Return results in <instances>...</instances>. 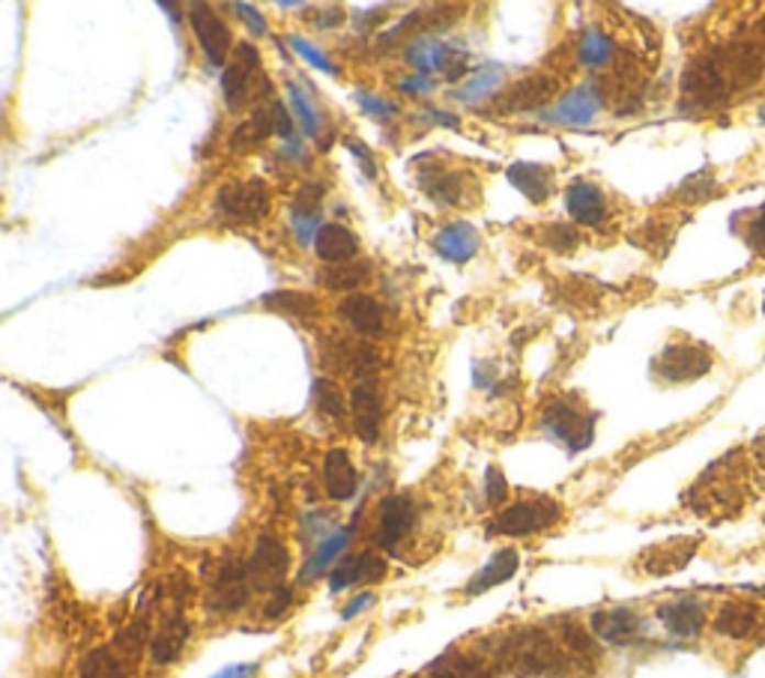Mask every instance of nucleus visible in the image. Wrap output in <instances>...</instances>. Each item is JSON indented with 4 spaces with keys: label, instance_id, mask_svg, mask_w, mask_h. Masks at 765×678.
Wrapping results in <instances>:
<instances>
[{
    "label": "nucleus",
    "instance_id": "obj_22",
    "mask_svg": "<svg viewBox=\"0 0 765 678\" xmlns=\"http://www.w3.org/2000/svg\"><path fill=\"white\" fill-rule=\"evenodd\" d=\"M598 105H601V96L592 85L574 87L572 93L563 96V102L553 108L551 114H544L547 123H563V126H586L592 123V118L598 114Z\"/></svg>",
    "mask_w": 765,
    "mask_h": 678
},
{
    "label": "nucleus",
    "instance_id": "obj_46",
    "mask_svg": "<svg viewBox=\"0 0 765 678\" xmlns=\"http://www.w3.org/2000/svg\"><path fill=\"white\" fill-rule=\"evenodd\" d=\"M356 102H359L368 114H374V118H392V111H395L389 102H382V99H377V96L372 93H356Z\"/></svg>",
    "mask_w": 765,
    "mask_h": 678
},
{
    "label": "nucleus",
    "instance_id": "obj_10",
    "mask_svg": "<svg viewBox=\"0 0 765 678\" xmlns=\"http://www.w3.org/2000/svg\"><path fill=\"white\" fill-rule=\"evenodd\" d=\"M415 520H419V509H415L413 497H407V493L386 497L380 502V514H377V544L382 551L398 553L407 535L415 530Z\"/></svg>",
    "mask_w": 765,
    "mask_h": 678
},
{
    "label": "nucleus",
    "instance_id": "obj_28",
    "mask_svg": "<svg viewBox=\"0 0 765 678\" xmlns=\"http://www.w3.org/2000/svg\"><path fill=\"white\" fill-rule=\"evenodd\" d=\"M186 643H189V622L182 615H170L149 640V660L159 664V667L174 664L182 655Z\"/></svg>",
    "mask_w": 765,
    "mask_h": 678
},
{
    "label": "nucleus",
    "instance_id": "obj_3",
    "mask_svg": "<svg viewBox=\"0 0 765 678\" xmlns=\"http://www.w3.org/2000/svg\"><path fill=\"white\" fill-rule=\"evenodd\" d=\"M559 520H563V505L553 497L535 493V497L518 499V502H511L509 509H502L490 523V532L494 535H509V538H523V535L551 530Z\"/></svg>",
    "mask_w": 765,
    "mask_h": 678
},
{
    "label": "nucleus",
    "instance_id": "obj_39",
    "mask_svg": "<svg viewBox=\"0 0 765 678\" xmlns=\"http://www.w3.org/2000/svg\"><path fill=\"white\" fill-rule=\"evenodd\" d=\"M287 93H290V105H293V111H297V118L299 123H302V129H306V135L314 138L320 129V118H318V111H314V105L309 102V96L299 90V85H287Z\"/></svg>",
    "mask_w": 765,
    "mask_h": 678
},
{
    "label": "nucleus",
    "instance_id": "obj_2",
    "mask_svg": "<svg viewBox=\"0 0 765 678\" xmlns=\"http://www.w3.org/2000/svg\"><path fill=\"white\" fill-rule=\"evenodd\" d=\"M502 657L521 678H568L577 667L574 657L539 627H523L506 636Z\"/></svg>",
    "mask_w": 765,
    "mask_h": 678
},
{
    "label": "nucleus",
    "instance_id": "obj_13",
    "mask_svg": "<svg viewBox=\"0 0 765 678\" xmlns=\"http://www.w3.org/2000/svg\"><path fill=\"white\" fill-rule=\"evenodd\" d=\"M712 57L721 66L723 78L730 90H742V87H751L754 81H760V75L765 69V57L763 52L756 48L754 43H730L712 52Z\"/></svg>",
    "mask_w": 765,
    "mask_h": 678
},
{
    "label": "nucleus",
    "instance_id": "obj_42",
    "mask_svg": "<svg viewBox=\"0 0 765 678\" xmlns=\"http://www.w3.org/2000/svg\"><path fill=\"white\" fill-rule=\"evenodd\" d=\"M290 45H293V52H297L299 57H306V60H309V64L314 66V69H320V73H326V75L339 73V66H332L330 57L320 52L318 45L306 43L302 36H290Z\"/></svg>",
    "mask_w": 765,
    "mask_h": 678
},
{
    "label": "nucleus",
    "instance_id": "obj_11",
    "mask_svg": "<svg viewBox=\"0 0 765 678\" xmlns=\"http://www.w3.org/2000/svg\"><path fill=\"white\" fill-rule=\"evenodd\" d=\"M255 592V586L248 580V568L245 562L224 559L219 568H215L213 592H210V610L215 613H236L248 604V594Z\"/></svg>",
    "mask_w": 765,
    "mask_h": 678
},
{
    "label": "nucleus",
    "instance_id": "obj_24",
    "mask_svg": "<svg viewBox=\"0 0 765 678\" xmlns=\"http://www.w3.org/2000/svg\"><path fill=\"white\" fill-rule=\"evenodd\" d=\"M556 93V78L551 75H532L521 85H514L506 96H500L502 114H518V111H535L547 105Z\"/></svg>",
    "mask_w": 765,
    "mask_h": 678
},
{
    "label": "nucleus",
    "instance_id": "obj_8",
    "mask_svg": "<svg viewBox=\"0 0 765 678\" xmlns=\"http://www.w3.org/2000/svg\"><path fill=\"white\" fill-rule=\"evenodd\" d=\"M681 96L694 108H714L730 96V85H727L721 66H718L712 54L697 57V60L688 64L685 75H681Z\"/></svg>",
    "mask_w": 765,
    "mask_h": 678
},
{
    "label": "nucleus",
    "instance_id": "obj_33",
    "mask_svg": "<svg viewBox=\"0 0 765 678\" xmlns=\"http://www.w3.org/2000/svg\"><path fill=\"white\" fill-rule=\"evenodd\" d=\"M502 81V73L497 69V66H485V69H478L469 81H464L461 87H455L452 90V96H455L457 102H467V105H476V102H481V99H488L490 93H497V87H500Z\"/></svg>",
    "mask_w": 765,
    "mask_h": 678
},
{
    "label": "nucleus",
    "instance_id": "obj_16",
    "mask_svg": "<svg viewBox=\"0 0 765 678\" xmlns=\"http://www.w3.org/2000/svg\"><path fill=\"white\" fill-rule=\"evenodd\" d=\"M658 619L661 625L667 627L673 636H679V640H697L706 631V622H709L706 604H702L700 598H691V594L673 598L667 604H661Z\"/></svg>",
    "mask_w": 765,
    "mask_h": 678
},
{
    "label": "nucleus",
    "instance_id": "obj_4",
    "mask_svg": "<svg viewBox=\"0 0 765 678\" xmlns=\"http://www.w3.org/2000/svg\"><path fill=\"white\" fill-rule=\"evenodd\" d=\"M544 434L553 436L556 443H563L568 452H584L592 445L596 434V415L584 413L580 407L568 401H553L542 415Z\"/></svg>",
    "mask_w": 765,
    "mask_h": 678
},
{
    "label": "nucleus",
    "instance_id": "obj_9",
    "mask_svg": "<svg viewBox=\"0 0 765 678\" xmlns=\"http://www.w3.org/2000/svg\"><path fill=\"white\" fill-rule=\"evenodd\" d=\"M765 625L763 607L751 598H730L723 601L712 615V631L730 643H747L754 640Z\"/></svg>",
    "mask_w": 765,
    "mask_h": 678
},
{
    "label": "nucleus",
    "instance_id": "obj_45",
    "mask_svg": "<svg viewBox=\"0 0 765 678\" xmlns=\"http://www.w3.org/2000/svg\"><path fill=\"white\" fill-rule=\"evenodd\" d=\"M747 245L754 248L756 255L765 257V203L760 207V212L754 215V222L747 227Z\"/></svg>",
    "mask_w": 765,
    "mask_h": 678
},
{
    "label": "nucleus",
    "instance_id": "obj_47",
    "mask_svg": "<svg viewBox=\"0 0 765 678\" xmlns=\"http://www.w3.org/2000/svg\"><path fill=\"white\" fill-rule=\"evenodd\" d=\"M234 10L240 12V19H243V22L248 24V27H252V33H257V36H264L266 22H264V15H257L255 7H248V3H236Z\"/></svg>",
    "mask_w": 765,
    "mask_h": 678
},
{
    "label": "nucleus",
    "instance_id": "obj_44",
    "mask_svg": "<svg viewBox=\"0 0 765 678\" xmlns=\"http://www.w3.org/2000/svg\"><path fill=\"white\" fill-rule=\"evenodd\" d=\"M290 601H293L290 586H281V589H276V592L269 594V601H266V607H264V615L266 619H278V615H285L287 607H290Z\"/></svg>",
    "mask_w": 765,
    "mask_h": 678
},
{
    "label": "nucleus",
    "instance_id": "obj_34",
    "mask_svg": "<svg viewBox=\"0 0 765 678\" xmlns=\"http://www.w3.org/2000/svg\"><path fill=\"white\" fill-rule=\"evenodd\" d=\"M613 40L607 36V33H601L598 27H589V31L580 36V45H577V57H580V64L589 66V69H601V66H607L610 60H613Z\"/></svg>",
    "mask_w": 765,
    "mask_h": 678
},
{
    "label": "nucleus",
    "instance_id": "obj_35",
    "mask_svg": "<svg viewBox=\"0 0 765 678\" xmlns=\"http://www.w3.org/2000/svg\"><path fill=\"white\" fill-rule=\"evenodd\" d=\"M78 678H126V664L111 648H93L81 660Z\"/></svg>",
    "mask_w": 765,
    "mask_h": 678
},
{
    "label": "nucleus",
    "instance_id": "obj_15",
    "mask_svg": "<svg viewBox=\"0 0 765 678\" xmlns=\"http://www.w3.org/2000/svg\"><path fill=\"white\" fill-rule=\"evenodd\" d=\"M191 31L198 36V45L203 48V54L210 57V64L224 66L228 60V52L234 45V36H231V27L215 15L207 3H195L189 10Z\"/></svg>",
    "mask_w": 765,
    "mask_h": 678
},
{
    "label": "nucleus",
    "instance_id": "obj_26",
    "mask_svg": "<svg viewBox=\"0 0 765 678\" xmlns=\"http://www.w3.org/2000/svg\"><path fill=\"white\" fill-rule=\"evenodd\" d=\"M323 485H326V493L335 502H347V499H353L356 488H359L356 467H353L351 455L344 448H332L323 457Z\"/></svg>",
    "mask_w": 765,
    "mask_h": 678
},
{
    "label": "nucleus",
    "instance_id": "obj_49",
    "mask_svg": "<svg viewBox=\"0 0 765 678\" xmlns=\"http://www.w3.org/2000/svg\"><path fill=\"white\" fill-rule=\"evenodd\" d=\"M401 90L404 93H428V90H434V81L428 75H413V78L401 81Z\"/></svg>",
    "mask_w": 765,
    "mask_h": 678
},
{
    "label": "nucleus",
    "instance_id": "obj_23",
    "mask_svg": "<svg viewBox=\"0 0 765 678\" xmlns=\"http://www.w3.org/2000/svg\"><path fill=\"white\" fill-rule=\"evenodd\" d=\"M314 252L330 266L353 264L359 257V240L344 224H323L314 234Z\"/></svg>",
    "mask_w": 765,
    "mask_h": 678
},
{
    "label": "nucleus",
    "instance_id": "obj_7",
    "mask_svg": "<svg viewBox=\"0 0 765 678\" xmlns=\"http://www.w3.org/2000/svg\"><path fill=\"white\" fill-rule=\"evenodd\" d=\"M245 568H248V580L255 589L273 594L285 586L287 571H290V551L276 535H260L255 541L252 556L245 559Z\"/></svg>",
    "mask_w": 765,
    "mask_h": 678
},
{
    "label": "nucleus",
    "instance_id": "obj_25",
    "mask_svg": "<svg viewBox=\"0 0 765 678\" xmlns=\"http://www.w3.org/2000/svg\"><path fill=\"white\" fill-rule=\"evenodd\" d=\"M257 64H260V57H257L255 45L243 43L240 45V52H236L234 64L224 69L222 93L231 111H236V108L243 105L245 93H248V81H252V73L257 69Z\"/></svg>",
    "mask_w": 765,
    "mask_h": 678
},
{
    "label": "nucleus",
    "instance_id": "obj_6",
    "mask_svg": "<svg viewBox=\"0 0 765 678\" xmlns=\"http://www.w3.org/2000/svg\"><path fill=\"white\" fill-rule=\"evenodd\" d=\"M652 371L664 382L700 380V377L712 371V353H709V347L694 344V341H676V344H667L661 351Z\"/></svg>",
    "mask_w": 765,
    "mask_h": 678
},
{
    "label": "nucleus",
    "instance_id": "obj_32",
    "mask_svg": "<svg viewBox=\"0 0 765 678\" xmlns=\"http://www.w3.org/2000/svg\"><path fill=\"white\" fill-rule=\"evenodd\" d=\"M269 135H276V129H273V111L257 108L252 118H245L243 123L231 132V149L260 147Z\"/></svg>",
    "mask_w": 765,
    "mask_h": 678
},
{
    "label": "nucleus",
    "instance_id": "obj_20",
    "mask_svg": "<svg viewBox=\"0 0 765 678\" xmlns=\"http://www.w3.org/2000/svg\"><path fill=\"white\" fill-rule=\"evenodd\" d=\"M592 634L613 646H628L643 634V619L628 607H613V610H598L592 613Z\"/></svg>",
    "mask_w": 765,
    "mask_h": 678
},
{
    "label": "nucleus",
    "instance_id": "obj_14",
    "mask_svg": "<svg viewBox=\"0 0 765 678\" xmlns=\"http://www.w3.org/2000/svg\"><path fill=\"white\" fill-rule=\"evenodd\" d=\"M700 551V538H669L661 544H652L640 553L637 568L648 577H667V574L681 571L688 562Z\"/></svg>",
    "mask_w": 765,
    "mask_h": 678
},
{
    "label": "nucleus",
    "instance_id": "obj_52",
    "mask_svg": "<svg viewBox=\"0 0 765 678\" xmlns=\"http://www.w3.org/2000/svg\"><path fill=\"white\" fill-rule=\"evenodd\" d=\"M760 118H763V120H765V105H763V114H760Z\"/></svg>",
    "mask_w": 765,
    "mask_h": 678
},
{
    "label": "nucleus",
    "instance_id": "obj_19",
    "mask_svg": "<svg viewBox=\"0 0 765 678\" xmlns=\"http://www.w3.org/2000/svg\"><path fill=\"white\" fill-rule=\"evenodd\" d=\"M565 210L577 224L598 227L607 219V198L596 182L577 180L565 189Z\"/></svg>",
    "mask_w": 765,
    "mask_h": 678
},
{
    "label": "nucleus",
    "instance_id": "obj_18",
    "mask_svg": "<svg viewBox=\"0 0 765 678\" xmlns=\"http://www.w3.org/2000/svg\"><path fill=\"white\" fill-rule=\"evenodd\" d=\"M386 577V559L377 556V553L365 551L356 553V556H347L335 565V571L330 574V586L332 592H341L347 586H365V583H377Z\"/></svg>",
    "mask_w": 765,
    "mask_h": 678
},
{
    "label": "nucleus",
    "instance_id": "obj_27",
    "mask_svg": "<svg viewBox=\"0 0 765 678\" xmlns=\"http://www.w3.org/2000/svg\"><path fill=\"white\" fill-rule=\"evenodd\" d=\"M478 245H481V240H478L476 227L467 222L446 224V227L434 236L436 255H443L446 260H452V264H467V260H473V257L478 255Z\"/></svg>",
    "mask_w": 765,
    "mask_h": 678
},
{
    "label": "nucleus",
    "instance_id": "obj_31",
    "mask_svg": "<svg viewBox=\"0 0 765 678\" xmlns=\"http://www.w3.org/2000/svg\"><path fill=\"white\" fill-rule=\"evenodd\" d=\"M563 646L565 652L574 657V664L584 669H592L601 657V648H598V636L586 627L574 625V622H565L563 625Z\"/></svg>",
    "mask_w": 765,
    "mask_h": 678
},
{
    "label": "nucleus",
    "instance_id": "obj_43",
    "mask_svg": "<svg viewBox=\"0 0 765 678\" xmlns=\"http://www.w3.org/2000/svg\"><path fill=\"white\" fill-rule=\"evenodd\" d=\"M485 497H488V505H502L506 497H509V481L502 476V469L490 467L485 473Z\"/></svg>",
    "mask_w": 765,
    "mask_h": 678
},
{
    "label": "nucleus",
    "instance_id": "obj_50",
    "mask_svg": "<svg viewBox=\"0 0 765 678\" xmlns=\"http://www.w3.org/2000/svg\"><path fill=\"white\" fill-rule=\"evenodd\" d=\"M372 601H374L372 592H365V594H359V598H353L351 607L344 610V619H353V615H356V613H362L365 607H372Z\"/></svg>",
    "mask_w": 765,
    "mask_h": 678
},
{
    "label": "nucleus",
    "instance_id": "obj_41",
    "mask_svg": "<svg viewBox=\"0 0 765 678\" xmlns=\"http://www.w3.org/2000/svg\"><path fill=\"white\" fill-rule=\"evenodd\" d=\"M714 191H718V182H714L712 174H700V177H691L688 182H681L679 198L685 203H700L706 198H712Z\"/></svg>",
    "mask_w": 765,
    "mask_h": 678
},
{
    "label": "nucleus",
    "instance_id": "obj_51",
    "mask_svg": "<svg viewBox=\"0 0 765 678\" xmlns=\"http://www.w3.org/2000/svg\"><path fill=\"white\" fill-rule=\"evenodd\" d=\"M428 118L434 120V123H443V126H452V129L461 126V120H457L455 114H443L440 108H431V114H428Z\"/></svg>",
    "mask_w": 765,
    "mask_h": 678
},
{
    "label": "nucleus",
    "instance_id": "obj_21",
    "mask_svg": "<svg viewBox=\"0 0 765 678\" xmlns=\"http://www.w3.org/2000/svg\"><path fill=\"white\" fill-rule=\"evenodd\" d=\"M415 180L422 186L428 198L443 207H455L464 198V182H461V174H455L446 165H436V162H419L415 168Z\"/></svg>",
    "mask_w": 765,
    "mask_h": 678
},
{
    "label": "nucleus",
    "instance_id": "obj_29",
    "mask_svg": "<svg viewBox=\"0 0 765 678\" xmlns=\"http://www.w3.org/2000/svg\"><path fill=\"white\" fill-rule=\"evenodd\" d=\"M509 182L532 203H544L553 191V170L535 162H514L509 168Z\"/></svg>",
    "mask_w": 765,
    "mask_h": 678
},
{
    "label": "nucleus",
    "instance_id": "obj_12",
    "mask_svg": "<svg viewBox=\"0 0 765 678\" xmlns=\"http://www.w3.org/2000/svg\"><path fill=\"white\" fill-rule=\"evenodd\" d=\"M351 415L353 431L365 445H374L380 440L382 427V394L380 382L374 377H365L351 389Z\"/></svg>",
    "mask_w": 765,
    "mask_h": 678
},
{
    "label": "nucleus",
    "instance_id": "obj_48",
    "mask_svg": "<svg viewBox=\"0 0 765 678\" xmlns=\"http://www.w3.org/2000/svg\"><path fill=\"white\" fill-rule=\"evenodd\" d=\"M347 149H351L353 156H356V162H359L362 170H365L368 177H377V165H374V156L368 153V147H365V144H359V141H347Z\"/></svg>",
    "mask_w": 765,
    "mask_h": 678
},
{
    "label": "nucleus",
    "instance_id": "obj_36",
    "mask_svg": "<svg viewBox=\"0 0 765 678\" xmlns=\"http://www.w3.org/2000/svg\"><path fill=\"white\" fill-rule=\"evenodd\" d=\"M266 308L273 311H281L287 318H309V314H318V299L309 297V293H297V290H281V293H269L264 299Z\"/></svg>",
    "mask_w": 765,
    "mask_h": 678
},
{
    "label": "nucleus",
    "instance_id": "obj_37",
    "mask_svg": "<svg viewBox=\"0 0 765 678\" xmlns=\"http://www.w3.org/2000/svg\"><path fill=\"white\" fill-rule=\"evenodd\" d=\"M368 273H372V266L353 260V264L344 266H330L320 278H323V285L330 287V290H356L362 281H368Z\"/></svg>",
    "mask_w": 765,
    "mask_h": 678
},
{
    "label": "nucleus",
    "instance_id": "obj_1",
    "mask_svg": "<svg viewBox=\"0 0 765 678\" xmlns=\"http://www.w3.org/2000/svg\"><path fill=\"white\" fill-rule=\"evenodd\" d=\"M744 476H747V464H744L742 452H733L712 464L688 493L694 511L714 520L735 518L747 502V478Z\"/></svg>",
    "mask_w": 765,
    "mask_h": 678
},
{
    "label": "nucleus",
    "instance_id": "obj_30",
    "mask_svg": "<svg viewBox=\"0 0 765 678\" xmlns=\"http://www.w3.org/2000/svg\"><path fill=\"white\" fill-rule=\"evenodd\" d=\"M518 565H521V556H518V551L502 547V551L494 553L488 565H485V568H481V571H478L476 577L469 580L467 594L469 598H473V594H485V592H490L494 586L506 583V580H511V577H514Z\"/></svg>",
    "mask_w": 765,
    "mask_h": 678
},
{
    "label": "nucleus",
    "instance_id": "obj_5",
    "mask_svg": "<svg viewBox=\"0 0 765 678\" xmlns=\"http://www.w3.org/2000/svg\"><path fill=\"white\" fill-rule=\"evenodd\" d=\"M215 207L240 224H255L273 210V194L264 180H234L222 186Z\"/></svg>",
    "mask_w": 765,
    "mask_h": 678
},
{
    "label": "nucleus",
    "instance_id": "obj_17",
    "mask_svg": "<svg viewBox=\"0 0 765 678\" xmlns=\"http://www.w3.org/2000/svg\"><path fill=\"white\" fill-rule=\"evenodd\" d=\"M339 314L362 338H380V335L389 332V318H386L382 305L374 297H365V293H351L339 305Z\"/></svg>",
    "mask_w": 765,
    "mask_h": 678
},
{
    "label": "nucleus",
    "instance_id": "obj_40",
    "mask_svg": "<svg viewBox=\"0 0 765 678\" xmlns=\"http://www.w3.org/2000/svg\"><path fill=\"white\" fill-rule=\"evenodd\" d=\"M542 245H547L556 255H572L574 248L580 245V234L574 227H565V224H551V227H544Z\"/></svg>",
    "mask_w": 765,
    "mask_h": 678
},
{
    "label": "nucleus",
    "instance_id": "obj_38",
    "mask_svg": "<svg viewBox=\"0 0 765 678\" xmlns=\"http://www.w3.org/2000/svg\"><path fill=\"white\" fill-rule=\"evenodd\" d=\"M314 403H318V410L326 419H344V413H347V401H344V394H341V389L335 386L332 380H318L314 382Z\"/></svg>",
    "mask_w": 765,
    "mask_h": 678
}]
</instances>
